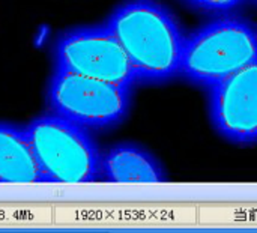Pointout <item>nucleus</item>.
Masks as SVG:
<instances>
[{
    "label": "nucleus",
    "mask_w": 257,
    "mask_h": 233,
    "mask_svg": "<svg viewBox=\"0 0 257 233\" xmlns=\"http://www.w3.org/2000/svg\"><path fill=\"white\" fill-rule=\"evenodd\" d=\"M104 23L126 53L139 84L158 86L178 78L187 33L164 3L123 0Z\"/></svg>",
    "instance_id": "f257e3e1"
},
{
    "label": "nucleus",
    "mask_w": 257,
    "mask_h": 233,
    "mask_svg": "<svg viewBox=\"0 0 257 233\" xmlns=\"http://www.w3.org/2000/svg\"><path fill=\"white\" fill-rule=\"evenodd\" d=\"M256 60V24L233 14L221 15L187 35L178 78L208 90Z\"/></svg>",
    "instance_id": "f03ea898"
},
{
    "label": "nucleus",
    "mask_w": 257,
    "mask_h": 233,
    "mask_svg": "<svg viewBox=\"0 0 257 233\" xmlns=\"http://www.w3.org/2000/svg\"><path fill=\"white\" fill-rule=\"evenodd\" d=\"M26 131L44 182L90 184L101 181L102 151L92 131L45 111L33 118Z\"/></svg>",
    "instance_id": "7ed1b4c3"
},
{
    "label": "nucleus",
    "mask_w": 257,
    "mask_h": 233,
    "mask_svg": "<svg viewBox=\"0 0 257 233\" xmlns=\"http://www.w3.org/2000/svg\"><path fill=\"white\" fill-rule=\"evenodd\" d=\"M133 90L102 80L53 69L45 84L47 110L89 131H110L131 111Z\"/></svg>",
    "instance_id": "20e7f679"
},
{
    "label": "nucleus",
    "mask_w": 257,
    "mask_h": 233,
    "mask_svg": "<svg viewBox=\"0 0 257 233\" xmlns=\"http://www.w3.org/2000/svg\"><path fill=\"white\" fill-rule=\"evenodd\" d=\"M53 69H60L122 87L139 86L122 45L102 21L59 32L51 44Z\"/></svg>",
    "instance_id": "39448f33"
},
{
    "label": "nucleus",
    "mask_w": 257,
    "mask_h": 233,
    "mask_svg": "<svg viewBox=\"0 0 257 233\" xmlns=\"http://www.w3.org/2000/svg\"><path fill=\"white\" fill-rule=\"evenodd\" d=\"M206 92L215 133L236 146L257 145V60Z\"/></svg>",
    "instance_id": "423d86ee"
},
{
    "label": "nucleus",
    "mask_w": 257,
    "mask_h": 233,
    "mask_svg": "<svg viewBox=\"0 0 257 233\" xmlns=\"http://www.w3.org/2000/svg\"><path fill=\"white\" fill-rule=\"evenodd\" d=\"M101 181L110 184H160L166 181V172L146 148L133 142H120L102 152Z\"/></svg>",
    "instance_id": "0eeeda50"
},
{
    "label": "nucleus",
    "mask_w": 257,
    "mask_h": 233,
    "mask_svg": "<svg viewBox=\"0 0 257 233\" xmlns=\"http://www.w3.org/2000/svg\"><path fill=\"white\" fill-rule=\"evenodd\" d=\"M44 182L26 125L0 121V184Z\"/></svg>",
    "instance_id": "6e6552de"
},
{
    "label": "nucleus",
    "mask_w": 257,
    "mask_h": 233,
    "mask_svg": "<svg viewBox=\"0 0 257 233\" xmlns=\"http://www.w3.org/2000/svg\"><path fill=\"white\" fill-rule=\"evenodd\" d=\"M185 6L205 15H230L239 9L247 0H179Z\"/></svg>",
    "instance_id": "1a4fd4ad"
},
{
    "label": "nucleus",
    "mask_w": 257,
    "mask_h": 233,
    "mask_svg": "<svg viewBox=\"0 0 257 233\" xmlns=\"http://www.w3.org/2000/svg\"><path fill=\"white\" fill-rule=\"evenodd\" d=\"M253 2H254V3H256V5H257V0H253Z\"/></svg>",
    "instance_id": "9d476101"
}]
</instances>
